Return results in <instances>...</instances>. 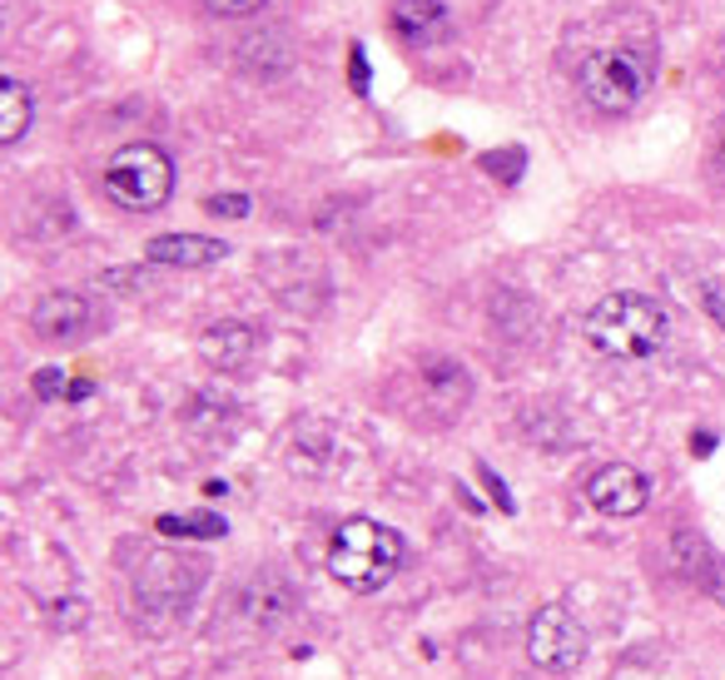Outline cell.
Wrapping results in <instances>:
<instances>
[{
	"label": "cell",
	"mask_w": 725,
	"mask_h": 680,
	"mask_svg": "<svg viewBox=\"0 0 725 680\" xmlns=\"http://www.w3.org/2000/svg\"><path fill=\"white\" fill-rule=\"evenodd\" d=\"M31 119H35V99H31V90H25V80L5 75L0 80V140L15 144L25 130H31Z\"/></svg>",
	"instance_id": "12"
},
{
	"label": "cell",
	"mask_w": 725,
	"mask_h": 680,
	"mask_svg": "<svg viewBox=\"0 0 725 680\" xmlns=\"http://www.w3.org/2000/svg\"><path fill=\"white\" fill-rule=\"evenodd\" d=\"M105 189L119 209L130 214H154L174 195V164L160 144H119L105 160Z\"/></svg>",
	"instance_id": "3"
},
{
	"label": "cell",
	"mask_w": 725,
	"mask_h": 680,
	"mask_svg": "<svg viewBox=\"0 0 725 680\" xmlns=\"http://www.w3.org/2000/svg\"><path fill=\"white\" fill-rule=\"evenodd\" d=\"M671 547H676V566H681V576H691V582H701V576H705V566H711V556H715V551L711 547H705V541L701 537H695V531H676V537H671Z\"/></svg>",
	"instance_id": "13"
},
{
	"label": "cell",
	"mask_w": 725,
	"mask_h": 680,
	"mask_svg": "<svg viewBox=\"0 0 725 680\" xmlns=\"http://www.w3.org/2000/svg\"><path fill=\"white\" fill-rule=\"evenodd\" d=\"M254 348H259V338H254V328H244V324H214L204 338H199V353H204V363H214V367H244Z\"/></svg>",
	"instance_id": "10"
},
{
	"label": "cell",
	"mask_w": 725,
	"mask_h": 680,
	"mask_svg": "<svg viewBox=\"0 0 725 680\" xmlns=\"http://www.w3.org/2000/svg\"><path fill=\"white\" fill-rule=\"evenodd\" d=\"M90 324V303L80 298V293H45L40 303H35L31 314V328L45 338V343H70V338H80Z\"/></svg>",
	"instance_id": "8"
},
{
	"label": "cell",
	"mask_w": 725,
	"mask_h": 680,
	"mask_svg": "<svg viewBox=\"0 0 725 680\" xmlns=\"http://www.w3.org/2000/svg\"><path fill=\"white\" fill-rule=\"evenodd\" d=\"M701 586L715 596V601L725 606V556H711V566H705V576H701Z\"/></svg>",
	"instance_id": "17"
},
{
	"label": "cell",
	"mask_w": 725,
	"mask_h": 680,
	"mask_svg": "<svg viewBox=\"0 0 725 680\" xmlns=\"http://www.w3.org/2000/svg\"><path fill=\"white\" fill-rule=\"evenodd\" d=\"M527 656H531V666L566 676V670H576L586 656V631L572 621L566 606H541V611L527 621Z\"/></svg>",
	"instance_id": "5"
},
{
	"label": "cell",
	"mask_w": 725,
	"mask_h": 680,
	"mask_svg": "<svg viewBox=\"0 0 725 680\" xmlns=\"http://www.w3.org/2000/svg\"><path fill=\"white\" fill-rule=\"evenodd\" d=\"M582 333L596 353L621 357V363H641V357L660 353V343L671 333V314L656 298L627 289V293H607V298L596 303L592 314H586Z\"/></svg>",
	"instance_id": "1"
},
{
	"label": "cell",
	"mask_w": 725,
	"mask_h": 680,
	"mask_svg": "<svg viewBox=\"0 0 725 680\" xmlns=\"http://www.w3.org/2000/svg\"><path fill=\"white\" fill-rule=\"evenodd\" d=\"M209 214L244 219V214H249V199H244V195H214V199H209Z\"/></svg>",
	"instance_id": "16"
},
{
	"label": "cell",
	"mask_w": 725,
	"mask_h": 680,
	"mask_svg": "<svg viewBox=\"0 0 725 680\" xmlns=\"http://www.w3.org/2000/svg\"><path fill=\"white\" fill-rule=\"evenodd\" d=\"M393 25H398V35L408 45H428L447 31V15L437 0H398L393 5Z\"/></svg>",
	"instance_id": "11"
},
{
	"label": "cell",
	"mask_w": 725,
	"mask_h": 680,
	"mask_svg": "<svg viewBox=\"0 0 725 680\" xmlns=\"http://www.w3.org/2000/svg\"><path fill=\"white\" fill-rule=\"evenodd\" d=\"M214 15H254V11H264L269 0H204Z\"/></svg>",
	"instance_id": "15"
},
{
	"label": "cell",
	"mask_w": 725,
	"mask_h": 680,
	"mask_svg": "<svg viewBox=\"0 0 725 680\" xmlns=\"http://www.w3.org/2000/svg\"><path fill=\"white\" fill-rule=\"evenodd\" d=\"M160 531H169V537H224L229 521L214 512H195V517H160Z\"/></svg>",
	"instance_id": "14"
},
{
	"label": "cell",
	"mask_w": 725,
	"mask_h": 680,
	"mask_svg": "<svg viewBox=\"0 0 725 680\" xmlns=\"http://www.w3.org/2000/svg\"><path fill=\"white\" fill-rule=\"evenodd\" d=\"M150 263H169V269H209L229 254V244L219 238H204V234H160L150 238Z\"/></svg>",
	"instance_id": "9"
},
{
	"label": "cell",
	"mask_w": 725,
	"mask_h": 680,
	"mask_svg": "<svg viewBox=\"0 0 725 680\" xmlns=\"http://www.w3.org/2000/svg\"><path fill=\"white\" fill-rule=\"evenodd\" d=\"M646 477L627 462H611V467H596L592 482H586V502H592L601 517H636L646 507Z\"/></svg>",
	"instance_id": "7"
},
{
	"label": "cell",
	"mask_w": 725,
	"mask_h": 680,
	"mask_svg": "<svg viewBox=\"0 0 725 680\" xmlns=\"http://www.w3.org/2000/svg\"><path fill=\"white\" fill-rule=\"evenodd\" d=\"M204 582V566L195 556H174V551H150L135 566V591L150 606H185Z\"/></svg>",
	"instance_id": "6"
},
{
	"label": "cell",
	"mask_w": 725,
	"mask_h": 680,
	"mask_svg": "<svg viewBox=\"0 0 725 680\" xmlns=\"http://www.w3.org/2000/svg\"><path fill=\"white\" fill-rule=\"evenodd\" d=\"M402 566V537L373 517H348L328 541V576L343 591L373 596L398 576Z\"/></svg>",
	"instance_id": "2"
},
{
	"label": "cell",
	"mask_w": 725,
	"mask_h": 680,
	"mask_svg": "<svg viewBox=\"0 0 725 680\" xmlns=\"http://www.w3.org/2000/svg\"><path fill=\"white\" fill-rule=\"evenodd\" d=\"M576 85L601 115H627L651 90V60L631 45H596L576 70Z\"/></svg>",
	"instance_id": "4"
},
{
	"label": "cell",
	"mask_w": 725,
	"mask_h": 680,
	"mask_svg": "<svg viewBox=\"0 0 725 680\" xmlns=\"http://www.w3.org/2000/svg\"><path fill=\"white\" fill-rule=\"evenodd\" d=\"M60 388H66V378H60L55 367H50V373H35V392H40V398H55Z\"/></svg>",
	"instance_id": "18"
}]
</instances>
